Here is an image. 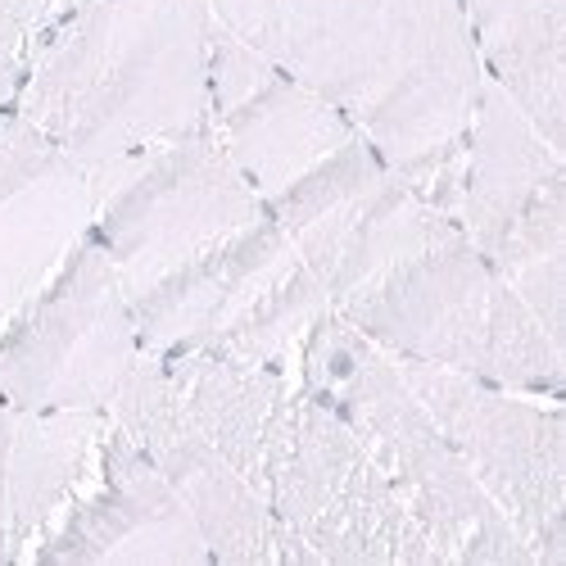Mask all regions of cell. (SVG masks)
Here are the masks:
<instances>
[{"mask_svg": "<svg viewBox=\"0 0 566 566\" xmlns=\"http://www.w3.org/2000/svg\"><path fill=\"white\" fill-rule=\"evenodd\" d=\"M109 417L136 440L172 494L196 516L213 562L268 566V562H313V553L272 522L263 494L235 471L218 444L196 427L168 367L155 354H140L118 386Z\"/></svg>", "mask_w": 566, "mask_h": 566, "instance_id": "8fae6325", "label": "cell"}, {"mask_svg": "<svg viewBox=\"0 0 566 566\" xmlns=\"http://www.w3.org/2000/svg\"><path fill=\"white\" fill-rule=\"evenodd\" d=\"M105 427H109V412L10 408V449H6L10 557H32L36 544L51 535L60 512L73 503L91 462H96Z\"/></svg>", "mask_w": 566, "mask_h": 566, "instance_id": "2e32d148", "label": "cell"}, {"mask_svg": "<svg viewBox=\"0 0 566 566\" xmlns=\"http://www.w3.org/2000/svg\"><path fill=\"white\" fill-rule=\"evenodd\" d=\"M259 494L272 522L291 539H300L313 562H440L431 539L421 535V526L381 476V467L349 431V421L300 381L272 427Z\"/></svg>", "mask_w": 566, "mask_h": 566, "instance_id": "8992f818", "label": "cell"}, {"mask_svg": "<svg viewBox=\"0 0 566 566\" xmlns=\"http://www.w3.org/2000/svg\"><path fill=\"white\" fill-rule=\"evenodd\" d=\"M213 14L336 105L421 200L458 218L485 82L462 0H213Z\"/></svg>", "mask_w": 566, "mask_h": 566, "instance_id": "6da1fadb", "label": "cell"}, {"mask_svg": "<svg viewBox=\"0 0 566 566\" xmlns=\"http://www.w3.org/2000/svg\"><path fill=\"white\" fill-rule=\"evenodd\" d=\"M209 132L263 205L358 127L218 23L209 45Z\"/></svg>", "mask_w": 566, "mask_h": 566, "instance_id": "7c38bea8", "label": "cell"}, {"mask_svg": "<svg viewBox=\"0 0 566 566\" xmlns=\"http://www.w3.org/2000/svg\"><path fill=\"white\" fill-rule=\"evenodd\" d=\"M440 431L526 544L566 507V431L557 399L490 386L431 363L395 358Z\"/></svg>", "mask_w": 566, "mask_h": 566, "instance_id": "30bf717a", "label": "cell"}, {"mask_svg": "<svg viewBox=\"0 0 566 566\" xmlns=\"http://www.w3.org/2000/svg\"><path fill=\"white\" fill-rule=\"evenodd\" d=\"M490 86L553 150L566 146V0H462Z\"/></svg>", "mask_w": 566, "mask_h": 566, "instance_id": "9a60e30c", "label": "cell"}, {"mask_svg": "<svg viewBox=\"0 0 566 566\" xmlns=\"http://www.w3.org/2000/svg\"><path fill=\"white\" fill-rule=\"evenodd\" d=\"M91 196V235L118 268L127 300L263 213L209 127L96 172Z\"/></svg>", "mask_w": 566, "mask_h": 566, "instance_id": "9c48e42d", "label": "cell"}, {"mask_svg": "<svg viewBox=\"0 0 566 566\" xmlns=\"http://www.w3.org/2000/svg\"><path fill=\"white\" fill-rule=\"evenodd\" d=\"M159 363L168 367L177 399L186 403L191 421L259 490V471H263L272 427H276V417L286 408L300 376L259 367V363H241V358H222V354H168Z\"/></svg>", "mask_w": 566, "mask_h": 566, "instance_id": "e0dca14e", "label": "cell"}, {"mask_svg": "<svg viewBox=\"0 0 566 566\" xmlns=\"http://www.w3.org/2000/svg\"><path fill=\"white\" fill-rule=\"evenodd\" d=\"M45 14H51V0H0V114L19 96Z\"/></svg>", "mask_w": 566, "mask_h": 566, "instance_id": "ac0fdd59", "label": "cell"}, {"mask_svg": "<svg viewBox=\"0 0 566 566\" xmlns=\"http://www.w3.org/2000/svg\"><path fill=\"white\" fill-rule=\"evenodd\" d=\"M213 0H77L36 32L14 114L96 177L209 127Z\"/></svg>", "mask_w": 566, "mask_h": 566, "instance_id": "7a4b0ae2", "label": "cell"}, {"mask_svg": "<svg viewBox=\"0 0 566 566\" xmlns=\"http://www.w3.org/2000/svg\"><path fill=\"white\" fill-rule=\"evenodd\" d=\"M73 566H205L209 544L159 467L109 417L82 490L32 553Z\"/></svg>", "mask_w": 566, "mask_h": 566, "instance_id": "4fadbf2b", "label": "cell"}, {"mask_svg": "<svg viewBox=\"0 0 566 566\" xmlns=\"http://www.w3.org/2000/svg\"><path fill=\"white\" fill-rule=\"evenodd\" d=\"M6 449H10V408L0 403V562H10V499H6Z\"/></svg>", "mask_w": 566, "mask_h": 566, "instance_id": "d6986e66", "label": "cell"}, {"mask_svg": "<svg viewBox=\"0 0 566 566\" xmlns=\"http://www.w3.org/2000/svg\"><path fill=\"white\" fill-rule=\"evenodd\" d=\"M458 227L522 295L562 345L566 300V168L562 150L516 114L499 86L481 82L467 132Z\"/></svg>", "mask_w": 566, "mask_h": 566, "instance_id": "52a82bcc", "label": "cell"}, {"mask_svg": "<svg viewBox=\"0 0 566 566\" xmlns=\"http://www.w3.org/2000/svg\"><path fill=\"white\" fill-rule=\"evenodd\" d=\"M91 177L14 109L0 114V326L91 231Z\"/></svg>", "mask_w": 566, "mask_h": 566, "instance_id": "5bb4252c", "label": "cell"}, {"mask_svg": "<svg viewBox=\"0 0 566 566\" xmlns=\"http://www.w3.org/2000/svg\"><path fill=\"white\" fill-rule=\"evenodd\" d=\"M300 386L332 403L363 440L371 462L431 539L440 562L526 566L531 544L512 531L494 499L476 485L440 421L408 386L399 363L326 308L300 349Z\"/></svg>", "mask_w": 566, "mask_h": 566, "instance_id": "277c9868", "label": "cell"}, {"mask_svg": "<svg viewBox=\"0 0 566 566\" xmlns=\"http://www.w3.org/2000/svg\"><path fill=\"white\" fill-rule=\"evenodd\" d=\"M326 308L317 276L268 209L132 295L146 354H222L291 376Z\"/></svg>", "mask_w": 566, "mask_h": 566, "instance_id": "5b68a950", "label": "cell"}, {"mask_svg": "<svg viewBox=\"0 0 566 566\" xmlns=\"http://www.w3.org/2000/svg\"><path fill=\"white\" fill-rule=\"evenodd\" d=\"M332 313H340L390 358L562 399V345L449 213Z\"/></svg>", "mask_w": 566, "mask_h": 566, "instance_id": "3957f363", "label": "cell"}, {"mask_svg": "<svg viewBox=\"0 0 566 566\" xmlns=\"http://www.w3.org/2000/svg\"><path fill=\"white\" fill-rule=\"evenodd\" d=\"M140 354L123 276L86 231L0 326V403L28 412H109Z\"/></svg>", "mask_w": 566, "mask_h": 566, "instance_id": "ba28073f", "label": "cell"}]
</instances>
